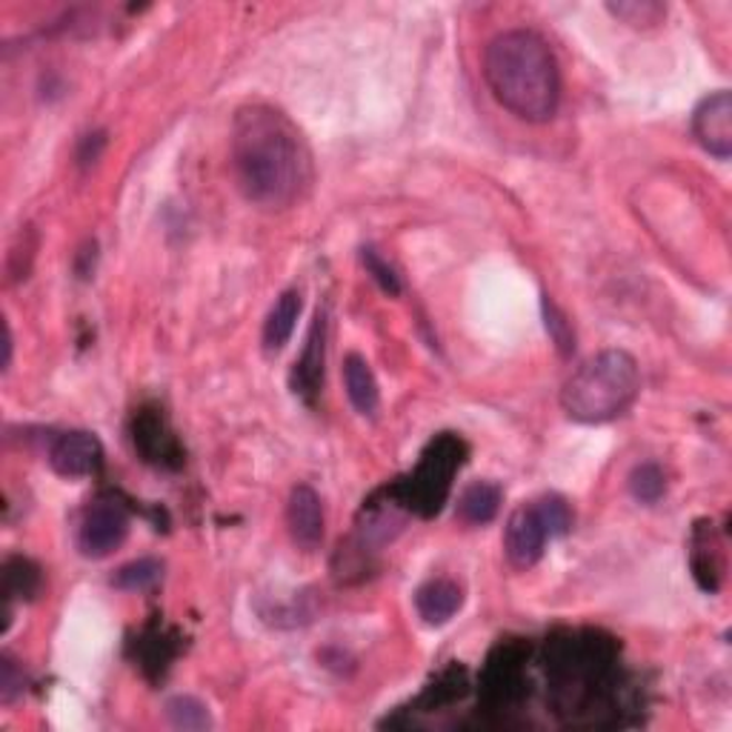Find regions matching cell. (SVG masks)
<instances>
[{
	"label": "cell",
	"mask_w": 732,
	"mask_h": 732,
	"mask_svg": "<svg viewBox=\"0 0 732 732\" xmlns=\"http://www.w3.org/2000/svg\"><path fill=\"white\" fill-rule=\"evenodd\" d=\"M130 536V516L115 501H95L83 512L78 527V547L87 558L112 556Z\"/></svg>",
	"instance_id": "5"
},
{
	"label": "cell",
	"mask_w": 732,
	"mask_h": 732,
	"mask_svg": "<svg viewBox=\"0 0 732 732\" xmlns=\"http://www.w3.org/2000/svg\"><path fill=\"white\" fill-rule=\"evenodd\" d=\"M301 315V292L298 289H286L275 306L266 315L264 324V346L270 353H278L289 344L292 333H295V324H298Z\"/></svg>",
	"instance_id": "13"
},
{
	"label": "cell",
	"mask_w": 732,
	"mask_h": 732,
	"mask_svg": "<svg viewBox=\"0 0 732 732\" xmlns=\"http://www.w3.org/2000/svg\"><path fill=\"white\" fill-rule=\"evenodd\" d=\"M344 387L349 400H353L355 413L364 418H375L380 407V393L378 380H375L373 369L360 355H346L344 358Z\"/></svg>",
	"instance_id": "12"
},
{
	"label": "cell",
	"mask_w": 732,
	"mask_h": 732,
	"mask_svg": "<svg viewBox=\"0 0 732 732\" xmlns=\"http://www.w3.org/2000/svg\"><path fill=\"white\" fill-rule=\"evenodd\" d=\"M161 576H163L161 561H155V558H141V561H132L126 563V567H121V570L115 572V578H112V583H115L118 590L143 592V590H152V587L161 581Z\"/></svg>",
	"instance_id": "18"
},
{
	"label": "cell",
	"mask_w": 732,
	"mask_h": 732,
	"mask_svg": "<svg viewBox=\"0 0 732 732\" xmlns=\"http://www.w3.org/2000/svg\"><path fill=\"white\" fill-rule=\"evenodd\" d=\"M498 507H501V489L489 481H478L472 487H467L461 492V501H458V516L467 523H489L498 516Z\"/></svg>",
	"instance_id": "14"
},
{
	"label": "cell",
	"mask_w": 732,
	"mask_h": 732,
	"mask_svg": "<svg viewBox=\"0 0 732 732\" xmlns=\"http://www.w3.org/2000/svg\"><path fill=\"white\" fill-rule=\"evenodd\" d=\"M538 516H541L543 527H547L549 538H561L572 529V509L561 496H543L536 501Z\"/></svg>",
	"instance_id": "22"
},
{
	"label": "cell",
	"mask_w": 732,
	"mask_h": 732,
	"mask_svg": "<svg viewBox=\"0 0 732 732\" xmlns=\"http://www.w3.org/2000/svg\"><path fill=\"white\" fill-rule=\"evenodd\" d=\"M0 692H3V701H12L18 692H23V675L18 679L14 675V664L9 658H3V664H0Z\"/></svg>",
	"instance_id": "25"
},
{
	"label": "cell",
	"mask_w": 732,
	"mask_h": 732,
	"mask_svg": "<svg viewBox=\"0 0 732 732\" xmlns=\"http://www.w3.org/2000/svg\"><path fill=\"white\" fill-rule=\"evenodd\" d=\"M9 360H12V333L7 326V340H3V369H9Z\"/></svg>",
	"instance_id": "26"
},
{
	"label": "cell",
	"mask_w": 732,
	"mask_h": 732,
	"mask_svg": "<svg viewBox=\"0 0 732 732\" xmlns=\"http://www.w3.org/2000/svg\"><path fill=\"white\" fill-rule=\"evenodd\" d=\"M324 346H326V318L324 313L315 315V324L309 329L304 353L295 360V373H292V387L301 398L313 400L318 395L321 380H324Z\"/></svg>",
	"instance_id": "10"
},
{
	"label": "cell",
	"mask_w": 732,
	"mask_h": 732,
	"mask_svg": "<svg viewBox=\"0 0 732 732\" xmlns=\"http://www.w3.org/2000/svg\"><path fill=\"white\" fill-rule=\"evenodd\" d=\"M667 489L664 469L658 464H638L630 475V492L641 504H658Z\"/></svg>",
	"instance_id": "19"
},
{
	"label": "cell",
	"mask_w": 732,
	"mask_h": 732,
	"mask_svg": "<svg viewBox=\"0 0 732 732\" xmlns=\"http://www.w3.org/2000/svg\"><path fill=\"white\" fill-rule=\"evenodd\" d=\"M715 552H710V532L699 529L692 541V576L701 583V590L715 592L721 583V563L715 561Z\"/></svg>",
	"instance_id": "16"
},
{
	"label": "cell",
	"mask_w": 732,
	"mask_h": 732,
	"mask_svg": "<svg viewBox=\"0 0 732 732\" xmlns=\"http://www.w3.org/2000/svg\"><path fill=\"white\" fill-rule=\"evenodd\" d=\"M612 14H616L618 21L630 23V27H638V29H647V27H655V23L664 21L667 14V7L664 3H652V0H630V3H610Z\"/></svg>",
	"instance_id": "21"
},
{
	"label": "cell",
	"mask_w": 732,
	"mask_h": 732,
	"mask_svg": "<svg viewBox=\"0 0 732 732\" xmlns=\"http://www.w3.org/2000/svg\"><path fill=\"white\" fill-rule=\"evenodd\" d=\"M461 453L464 444L458 441V438H453V435H444V438L429 444V449L424 453V461L418 464L413 478H407V484L400 487L404 504L413 507L415 512H420V516L438 512L441 504L447 501L455 469L464 464Z\"/></svg>",
	"instance_id": "4"
},
{
	"label": "cell",
	"mask_w": 732,
	"mask_h": 732,
	"mask_svg": "<svg viewBox=\"0 0 732 732\" xmlns=\"http://www.w3.org/2000/svg\"><path fill=\"white\" fill-rule=\"evenodd\" d=\"M692 135L712 157L726 161L732 155V95L726 89L699 103L692 115Z\"/></svg>",
	"instance_id": "7"
},
{
	"label": "cell",
	"mask_w": 732,
	"mask_h": 732,
	"mask_svg": "<svg viewBox=\"0 0 732 732\" xmlns=\"http://www.w3.org/2000/svg\"><path fill=\"white\" fill-rule=\"evenodd\" d=\"M286 523H289L292 541L301 549H318L324 541V504L309 484H298L289 492L286 504Z\"/></svg>",
	"instance_id": "9"
},
{
	"label": "cell",
	"mask_w": 732,
	"mask_h": 732,
	"mask_svg": "<svg viewBox=\"0 0 732 732\" xmlns=\"http://www.w3.org/2000/svg\"><path fill=\"white\" fill-rule=\"evenodd\" d=\"M543 318H547V333L552 335V340H556L558 349H561L563 355L572 353V346H576L572 326L567 324V318H563L561 313H558L556 304H549L547 298H543Z\"/></svg>",
	"instance_id": "24"
},
{
	"label": "cell",
	"mask_w": 732,
	"mask_h": 732,
	"mask_svg": "<svg viewBox=\"0 0 732 732\" xmlns=\"http://www.w3.org/2000/svg\"><path fill=\"white\" fill-rule=\"evenodd\" d=\"M547 538L549 532L541 516H538L536 504H523L509 516L507 529H504V552H507L512 567L529 570V567H536L541 561Z\"/></svg>",
	"instance_id": "6"
},
{
	"label": "cell",
	"mask_w": 732,
	"mask_h": 732,
	"mask_svg": "<svg viewBox=\"0 0 732 732\" xmlns=\"http://www.w3.org/2000/svg\"><path fill=\"white\" fill-rule=\"evenodd\" d=\"M484 78L496 101L527 123H543L558 112L561 72L549 43L529 29L496 34L484 52Z\"/></svg>",
	"instance_id": "2"
},
{
	"label": "cell",
	"mask_w": 732,
	"mask_h": 732,
	"mask_svg": "<svg viewBox=\"0 0 732 732\" xmlns=\"http://www.w3.org/2000/svg\"><path fill=\"white\" fill-rule=\"evenodd\" d=\"M464 590L453 578H433L415 592V610L429 627L447 624L455 612L461 610Z\"/></svg>",
	"instance_id": "11"
},
{
	"label": "cell",
	"mask_w": 732,
	"mask_h": 732,
	"mask_svg": "<svg viewBox=\"0 0 732 732\" xmlns=\"http://www.w3.org/2000/svg\"><path fill=\"white\" fill-rule=\"evenodd\" d=\"M232 172L250 204L286 210L309 190L313 157L281 109L246 103L232 121Z\"/></svg>",
	"instance_id": "1"
},
{
	"label": "cell",
	"mask_w": 732,
	"mask_h": 732,
	"mask_svg": "<svg viewBox=\"0 0 732 732\" xmlns=\"http://www.w3.org/2000/svg\"><path fill=\"white\" fill-rule=\"evenodd\" d=\"M360 261H364L366 272L373 275L375 284H378L380 289L387 292V295H398V292H400L398 275H395V270L387 264V261L380 258L378 252L369 250V246H366V250H360Z\"/></svg>",
	"instance_id": "23"
},
{
	"label": "cell",
	"mask_w": 732,
	"mask_h": 732,
	"mask_svg": "<svg viewBox=\"0 0 732 732\" xmlns=\"http://www.w3.org/2000/svg\"><path fill=\"white\" fill-rule=\"evenodd\" d=\"M49 464L63 478H83V475L98 472L103 464V449L92 433H63L49 449Z\"/></svg>",
	"instance_id": "8"
},
{
	"label": "cell",
	"mask_w": 732,
	"mask_h": 732,
	"mask_svg": "<svg viewBox=\"0 0 732 732\" xmlns=\"http://www.w3.org/2000/svg\"><path fill=\"white\" fill-rule=\"evenodd\" d=\"M641 393L638 360L624 349H603L583 360L561 389V407L572 420L603 424L636 404Z\"/></svg>",
	"instance_id": "3"
},
{
	"label": "cell",
	"mask_w": 732,
	"mask_h": 732,
	"mask_svg": "<svg viewBox=\"0 0 732 732\" xmlns=\"http://www.w3.org/2000/svg\"><path fill=\"white\" fill-rule=\"evenodd\" d=\"M41 587V572L27 558H9L3 567V592L7 598H32Z\"/></svg>",
	"instance_id": "17"
},
{
	"label": "cell",
	"mask_w": 732,
	"mask_h": 732,
	"mask_svg": "<svg viewBox=\"0 0 732 732\" xmlns=\"http://www.w3.org/2000/svg\"><path fill=\"white\" fill-rule=\"evenodd\" d=\"M135 447L146 455V461H166L177 455L172 435L163 429V420L157 415H141L135 420Z\"/></svg>",
	"instance_id": "15"
},
{
	"label": "cell",
	"mask_w": 732,
	"mask_h": 732,
	"mask_svg": "<svg viewBox=\"0 0 732 732\" xmlns=\"http://www.w3.org/2000/svg\"><path fill=\"white\" fill-rule=\"evenodd\" d=\"M166 719H170V724L177 726V730H206V726L212 724L206 706L197 699H192V695H177V699H172L170 704H166Z\"/></svg>",
	"instance_id": "20"
}]
</instances>
